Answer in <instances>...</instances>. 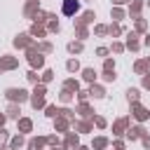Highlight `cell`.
Segmentation results:
<instances>
[{
    "label": "cell",
    "mask_w": 150,
    "mask_h": 150,
    "mask_svg": "<svg viewBox=\"0 0 150 150\" xmlns=\"http://www.w3.org/2000/svg\"><path fill=\"white\" fill-rule=\"evenodd\" d=\"M77 9H80V2H77V0H63V14H66V16L75 14Z\"/></svg>",
    "instance_id": "cell-1"
}]
</instances>
